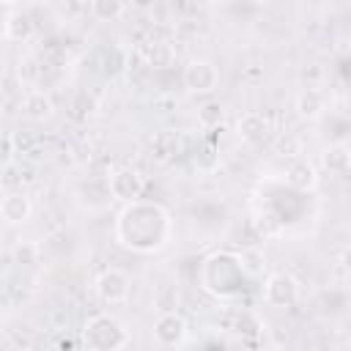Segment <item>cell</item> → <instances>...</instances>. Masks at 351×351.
Wrapping results in <instances>:
<instances>
[{
	"mask_svg": "<svg viewBox=\"0 0 351 351\" xmlns=\"http://www.w3.org/2000/svg\"><path fill=\"white\" fill-rule=\"evenodd\" d=\"M115 236L126 250L156 252L170 241V214L156 203L132 200L118 214Z\"/></svg>",
	"mask_w": 351,
	"mask_h": 351,
	"instance_id": "obj_1",
	"label": "cell"
},
{
	"mask_svg": "<svg viewBox=\"0 0 351 351\" xmlns=\"http://www.w3.org/2000/svg\"><path fill=\"white\" fill-rule=\"evenodd\" d=\"M82 346H88L90 351H118L126 348L132 343L126 326L112 318V315H93L88 318L85 329H82Z\"/></svg>",
	"mask_w": 351,
	"mask_h": 351,
	"instance_id": "obj_2",
	"label": "cell"
},
{
	"mask_svg": "<svg viewBox=\"0 0 351 351\" xmlns=\"http://www.w3.org/2000/svg\"><path fill=\"white\" fill-rule=\"evenodd\" d=\"M93 293L99 302L104 304H123L132 293V277L123 271V269H104L96 280H93Z\"/></svg>",
	"mask_w": 351,
	"mask_h": 351,
	"instance_id": "obj_3",
	"label": "cell"
},
{
	"mask_svg": "<svg viewBox=\"0 0 351 351\" xmlns=\"http://www.w3.org/2000/svg\"><path fill=\"white\" fill-rule=\"evenodd\" d=\"M151 332H154L156 346H162V348H178L189 337V324H186V318L178 310H167V313H159L156 315Z\"/></svg>",
	"mask_w": 351,
	"mask_h": 351,
	"instance_id": "obj_4",
	"label": "cell"
},
{
	"mask_svg": "<svg viewBox=\"0 0 351 351\" xmlns=\"http://www.w3.org/2000/svg\"><path fill=\"white\" fill-rule=\"evenodd\" d=\"M181 82H184V88L189 93H211L219 85V71H217V66L211 60L192 58L181 71Z\"/></svg>",
	"mask_w": 351,
	"mask_h": 351,
	"instance_id": "obj_5",
	"label": "cell"
},
{
	"mask_svg": "<svg viewBox=\"0 0 351 351\" xmlns=\"http://www.w3.org/2000/svg\"><path fill=\"white\" fill-rule=\"evenodd\" d=\"M107 184H110V192H112V200H121V203H132V200H140L143 189H145V178L140 170L134 167H118L107 176Z\"/></svg>",
	"mask_w": 351,
	"mask_h": 351,
	"instance_id": "obj_6",
	"label": "cell"
},
{
	"mask_svg": "<svg viewBox=\"0 0 351 351\" xmlns=\"http://www.w3.org/2000/svg\"><path fill=\"white\" fill-rule=\"evenodd\" d=\"M263 299L269 307H293L296 299H299V282L285 274V271H274L266 277V285H263Z\"/></svg>",
	"mask_w": 351,
	"mask_h": 351,
	"instance_id": "obj_7",
	"label": "cell"
},
{
	"mask_svg": "<svg viewBox=\"0 0 351 351\" xmlns=\"http://www.w3.org/2000/svg\"><path fill=\"white\" fill-rule=\"evenodd\" d=\"M33 214V200L22 189H5L0 200V217L5 225H25Z\"/></svg>",
	"mask_w": 351,
	"mask_h": 351,
	"instance_id": "obj_8",
	"label": "cell"
},
{
	"mask_svg": "<svg viewBox=\"0 0 351 351\" xmlns=\"http://www.w3.org/2000/svg\"><path fill=\"white\" fill-rule=\"evenodd\" d=\"M271 132V121L263 115V112H244L239 121H236V134L241 143L247 145H261Z\"/></svg>",
	"mask_w": 351,
	"mask_h": 351,
	"instance_id": "obj_9",
	"label": "cell"
},
{
	"mask_svg": "<svg viewBox=\"0 0 351 351\" xmlns=\"http://www.w3.org/2000/svg\"><path fill=\"white\" fill-rule=\"evenodd\" d=\"M293 110L302 121H318L324 112H326V93L321 88H302L296 93V101H293Z\"/></svg>",
	"mask_w": 351,
	"mask_h": 351,
	"instance_id": "obj_10",
	"label": "cell"
},
{
	"mask_svg": "<svg viewBox=\"0 0 351 351\" xmlns=\"http://www.w3.org/2000/svg\"><path fill=\"white\" fill-rule=\"evenodd\" d=\"M282 176H285V184H288L291 189H296V192H313V189L318 186V170H315V165L307 162V159L291 162Z\"/></svg>",
	"mask_w": 351,
	"mask_h": 351,
	"instance_id": "obj_11",
	"label": "cell"
},
{
	"mask_svg": "<svg viewBox=\"0 0 351 351\" xmlns=\"http://www.w3.org/2000/svg\"><path fill=\"white\" fill-rule=\"evenodd\" d=\"M22 115L30 118V121H47L55 115V101L47 90L41 88H33L22 96Z\"/></svg>",
	"mask_w": 351,
	"mask_h": 351,
	"instance_id": "obj_12",
	"label": "cell"
},
{
	"mask_svg": "<svg viewBox=\"0 0 351 351\" xmlns=\"http://www.w3.org/2000/svg\"><path fill=\"white\" fill-rule=\"evenodd\" d=\"M33 33H36V27H33V22H30L27 14H22V11H8V14H5L3 36H5L8 41H14V44H27V41L33 38Z\"/></svg>",
	"mask_w": 351,
	"mask_h": 351,
	"instance_id": "obj_13",
	"label": "cell"
},
{
	"mask_svg": "<svg viewBox=\"0 0 351 351\" xmlns=\"http://www.w3.org/2000/svg\"><path fill=\"white\" fill-rule=\"evenodd\" d=\"M321 165H324L329 173L346 176L348 167H351V148L343 145V143H335V145L324 148V154H321Z\"/></svg>",
	"mask_w": 351,
	"mask_h": 351,
	"instance_id": "obj_14",
	"label": "cell"
},
{
	"mask_svg": "<svg viewBox=\"0 0 351 351\" xmlns=\"http://www.w3.org/2000/svg\"><path fill=\"white\" fill-rule=\"evenodd\" d=\"M143 58H145V63L154 66V69H167V66L173 63V58H176V49H173L167 41H151V44L143 49Z\"/></svg>",
	"mask_w": 351,
	"mask_h": 351,
	"instance_id": "obj_15",
	"label": "cell"
},
{
	"mask_svg": "<svg viewBox=\"0 0 351 351\" xmlns=\"http://www.w3.org/2000/svg\"><path fill=\"white\" fill-rule=\"evenodd\" d=\"M90 14L101 22H115L123 16V0H90Z\"/></svg>",
	"mask_w": 351,
	"mask_h": 351,
	"instance_id": "obj_16",
	"label": "cell"
},
{
	"mask_svg": "<svg viewBox=\"0 0 351 351\" xmlns=\"http://www.w3.org/2000/svg\"><path fill=\"white\" fill-rule=\"evenodd\" d=\"M222 118H225V107L219 101H206L197 107V123L203 129H217L222 123Z\"/></svg>",
	"mask_w": 351,
	"mask_h": 351,
	"instance_id": "obj_17",
	"label": "cell"
},
{
	"mask_svg": "<svg viewBox=\"0 0 351 351\" xmlns=\"http://www.w3.org/2000/svg\"><path fill=\"white\" fill-rule=\"evenodd\" d=\"M154 307L159 313H167V310H178V288L173 282H162L156 291H154Z\"/></svg>",
	"mask_w": 351,
	"mask_h": 351,
	"instance_id": "obj_18",
	"label": "cell"
},
{
	"mask_svg": "<svg viewBox=\"0 0 351 351\" xmlns=\"http://www.w3.org/2000/svg\"><path fill=\"white\" fill-rule=\"evenodd\" d=\"M236 258H239V263H241V269H244V274H247V277H258V274L263 271V266H266L263 252H261V250H255V247L241 250Z\"/></svg>",
	"mask_w": 351,
	"mask_h": 351,
	"instance_id": "obj_19",
	"label": "cell"
},
{
	"mask_svg": "<svg viewBox=\"0 0 351 351\" xmlns=\"http://www.w3.org/2000/svg\"><path fill=\"white\" fill-rule=\"evenodd\" d=\"M11 255H14V263H19V266L38 263V244H33V241H19Z\"/></svg>",
	"mask_w": 351,
	"mask_h": 351,
	"instance_id": "obj_20",
	"label": "cell"
},
{
	"mask_svg": "<svg viewBox=\"0 0 351 351\" xmlns=\"http://www.w3.org/2000/svg\"><path fill=\"white\" fill-rule=\"evenodd\" d=\"M154 151H156L159 159H170L178 151V143H176V137L170 132H162V134L154 137Z\"/></svg>",
	"mask_w": 351,
	"mask_h": 351,
	"instance_id": "obj_21",
	"label": "cell"
},
{
	"mask_svg": "<svg viewBox=\"0 0 351 351\" xmlns=\"http://www.w3.org/2000/svg\"><path fill=\"white\" fill-rule=\"evenodd\" d=\"M16 74H19V82L36 85V82H38V77H41V66H38L33 58H25V60H19V69H16Z\"/></svg>",
	"mask_w": 351,
	"mask_h": 351,
	"instance_id": "obj_22",
	"label": "cell"
},
{
	"mask_svg": "<svg viewBox=\"0 0 351 351\" xmlns=\"http://www.w3.org/2000/svg\"><path fill=\"white\" fill-rule=\"evenodd\" d=\"M197 167L206 170V173H211V170L219 167V154H217L214 145H203V148H200V154H197Z\"/></svg>",
	"mask_w": 351,
	"mask_h": 351,
	"instance_id": "obj_23",
	"label": "cell"
},
{
	"mask_svg": "<svg viewBox=\"0 0 351 351\" xmlns=\"http://www.w3.org/2000/svg\"><path fill=\"white\" fill-rule=\"evenodd\" d=\"M14 154H16V137L14 132H3V159L14 162Z\"/></svg>",
	"mask_w": 351,
	"mask_h": 351,
	"instance_id": "obj_24",
	"label": "cell"
},
{
	"mask_svg": "<svg viewBox=\"0 0 351 351\" xmlns=\"http://www.w3.org/2000/svg\"><path fill=\"white\" fill-rule=\"evenodd\" d=\"M340 266H343V269L351 274V244H348V247L340 252Z\"/></svg>",
	"mask_w": 351,
	"mask_h": 351,
	"instance_id": "obj_25",
	"label": "cell"
},
{
	"mask_svg": "<svg viewBox=\"0 0 351 351\" xmlns=\"http://www.w3.org/2000/svg\"><path fill=\"white\" fill-rule=\"evenodd\" d=\"M346 304H348V310H351V288H348V293H346Z\"/></svg>",
	"mask_w": 351,
	"mask_h": 351,
	"instance_id": "obj_26",
	"label": "cell"
}]
</instances>
